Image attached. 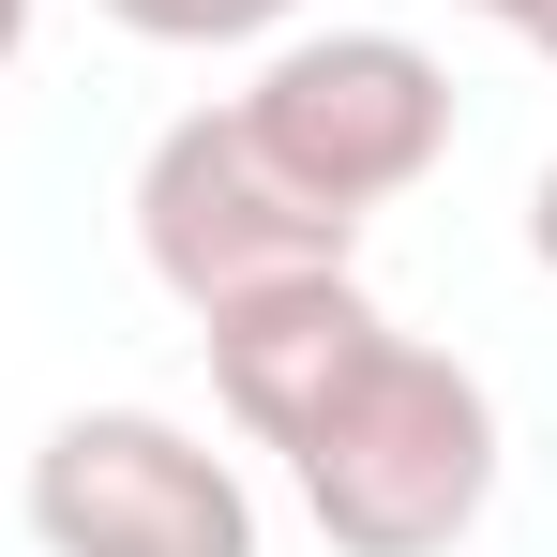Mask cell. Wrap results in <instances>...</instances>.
<instances>
[{"instance_id": "cell-8", "label": "cell", "mask_w": 557, "mask_h": 557, "mask_svg": "<svg viewBox=\"0 0 557 557\" xmlns=\"http://www.w3.org/2000/svg\"><path fill=\"white\" fill-rule=\"evenodd\" d=\"M15 46H30V0H0V76H15Z\"/></svg>"}, {"instance_id": "cell-3", "label": "cell", "mask_w": 557, "mask_h": 557, "mask_svg": "<svg viewBox=\"0 0 557 557\" xmlns=\"http://www.w3.org/2000/svg\"><path fill=\"white\" fill-rule=\"evenodd\" d=\"M136 257L182 317H226L257 286H301V272H347L362 257V211H317L272 151L242 136V106H196L151 136L136 166Z\"/></svg>"}, {"instance_id": "cell-2", "label": "cell", "mask_w": 557, "mask_h": 557, "mask_svg": "<svg viewBox=\"0 0 557 557\" xmlns=\"http://www.w3.org/2000/svg\"><path fill=\"white\" fill-rule=\"evenodd\" d=\"M242 136L272 151L317 211H392L453 151V61L407 30H286L242 91Z\"/></svg>"}, {"instance_id": "cell-9", "label": "cell", "mask_w": 557, "mask_h": 557, "mask_svg": "<svg viewBox=\"0 0 557 557\" xmlns=\"http://www.w3.org/2000/svg\"><path fill=\"white\" fill-rule=\"evenodd\" d=\"M528 46H543V61H557V15H543V30H528Z\"/></svg>"}, {"instance_id": "cell-1", "label": "cell", "mask_w": 557, "mask_h": 557, "mask_svg": "<svg viewBox=\"0 0 557 557\" xmlns=\"http://www.w3.org/2000/svg\"><path fill=\"white\" fill-rule=\"evenodd\" d=\"M211 332V392L226 422L286 453L301 512L332 528V557H453L497 497V392L422 347L407 317H376L362 272H301L257 286Z\"/></svg>"}, {"instance_id": "cell-5", "label": "cell", "mask_w": 557, "mask_h": 557, "mask_svg": "<svg viewBox=\"0 0 557 557\" xmlns=\"http://www.w3.org/2000/svg\"><path fill=\"white\" fill-rule=\"evenodd\" d=\"M136 46H272L301 0H106Z\"/></svg>"}, {"instance_id": "cell-7", "label": "cell", "mask_w": 557, "mask_h": 557, "mask_svg": "<svg viewBox=\"0 0 557 557\" xmlns=\"http://www.w3.org/2000/svg\"><path fill=\"white\" fill-rule=\"evenodd\" d=\"M467 15H497V30H543V15H557V0H467Z\"/></svg>"}, {"instance_id": "cell-6", "label": "cell", "mask_w": 557, "mask_h": 557, "mask_svg": "<svg viewBox=\"0 0 557 557\" xmlns=\"http://www.w3.org/2000/svg\"><path fill=\"white\" fill-rule=\"evenodd\" d=\"M528 257H543V272H557V166H543V182H528Z\"/></svg>"}, {"instance_id": "cell-4", "label": "cell", "mask_w": 557, "mask_h": 557, "mask_svg": "<svg viewBox=\"0 0 557 557\" xmlns=\"http://www.w3.org/2000/svg\"><path fill=\"white\" fill-rule=\"evenodd\" d=\"M30 543L46 557H257L242 467L151 422V407H76L30 453Z\"/></svg>"}]
</instances>
